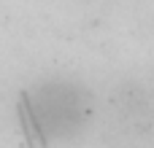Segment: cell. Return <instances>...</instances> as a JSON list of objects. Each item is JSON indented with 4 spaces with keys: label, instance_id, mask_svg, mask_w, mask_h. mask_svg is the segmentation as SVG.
<instances>
[{
    "label": "cell",
    "instance_id": "6da1fadb",
    "mask_svg": "<svg viewBox=\"0 0 154 148\" xmlns=\"http://www.w3.org/2000/svg\"><path fill=\"white\" fill-rule=\"evenodd\" d=\"M27 113L49 146H76L100 121L97 97L79 81L46 78L27 89Z\"/></svg>",
    "mask_w": 154,
    "mask_h": 148
},
{
    "label": "cell",
    "instance_id": "7a4b0ae2",
    "mask_svg": "<svg viewBox=\"0 0 154 148\" xmlns=\"http://www.w3.org/2000/svg\"><path fill=\"white\" fill-rule=\"evenodd\" d=\"M97 127L111 148H154V94L138 81L116 84L100 102Z\"/></svg>",
    "mask_w": 154,
    "mask_h": 148
}]
</instances>
